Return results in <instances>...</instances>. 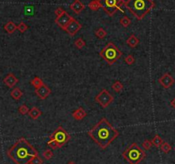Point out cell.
Instances as JSON below:
<instances>
[{
  "instance_id": "6da1fadb",
  "label": "cell",
  "mask_w": 175,
  "mask_h": 164,
  "mask_svg": "<svg viewBox=\"0 0 175 164\" xmlns=\"http://www.w3.org/2000/svg\"><path fill=\"white\" fill-rule=\"evenodd\" d=\"M119 131L108 122L106 118H102L90 131L88 135L93 142L103 150L108 147L119 136Z\"/></svg>"
},
{
  "instance_id": "7a4b0ae2",
  "label": "cell",
  "mask_w": 175,
  "mask_h": 164,
  "mask_svg": "<svg viewBox=\"0 0 175 164\" xmlns=\"http://www.w3.org/2000/svg\"><path fill=\"white\" fill-rule=\"evenodd\" d=\"M7 155L16 164H29L39 152L25 138H21L11 146Z\"/></svg>"
},
{
  "instance_id": "3957f363",
  "label": "cell",
  "mask_w": 175,
  "mask_h": 164,
  "mask_svg": "<svg viewBox=\"0 0 175 164\" xmlns=\"http://www.w3.org/2000/svg\"><path fill=\"white\" fill-rule=\"evenodd\" d=\"M123 5L137 20H143L156 6L153 0H127Z\"/></svg>"
},
{
  "instance_id": "277c9868",
  "label": "cell",
  "mask_w": 175,
  "mask_h": 164,
  "mask_svg": "<svg viewBox=\"0 0 175 164\" xmlns=\"http://www.w3.org/2000/svg\"><path fill=\"white\" fill-rule=\"evenodd\" d=\"M70 139H71V136L68 133V132L62 125H59L58 127L50 135L49 141L46 144L52 150H57L64 146Z\"/></svg>"
},
{
  "instance_id": "5b68a950",
  "label": "cell",
  "mask_w": 175,
  "mask_h": 164,
  "mask_svg": "<svg viewBox=\"0 0 175 164\" xmlns=\"http://www.w3.org/2000/svg\"><path fill=\"white\" fill-rule=\"evenodd\" d=\"M122 156L129 164H139L145 158L146 154L137 143H132L123 151Z\"/></svg>"
},
{
  "instance_id": "8992f818",
  "label": "cell",
  "mask_w": 175,
  "mask_h": 164,
  "mask_svg": "<svg viewBox=\"0 0 175 164\" xmlns=\"http://www.w3.org/2000/svg\"><path fill=\"white\" fill-rule=\"evenodd\" d=\"M99 55L108 65H113L122 57V52L113 42H109L100 51Z\"/></svg>"
},
{
  "instance_id": "52a82bcc",
  "label": "cell",
  "mask_w": 175,
  "mask_h": 164,
  "mask_svg": "<svg viewBox=\"0 0 175 164\" xmlns=\"http://www.w3.org/2000/svg\"><path fill=\"white\" fill-rule=\"evenodd\" d=\"M103 4V9L107 13L108 16H113L118 10L123 11L122 4L117 0H101Z\"/></svg>"
},
{
  "instance_id": "ba28073f",
  "label": "cell",
  "mask_w": 175,
  "mask_h": 164,
  "mask_svg": "<svg viewBox=\"0 0 175 164\" xmlns=\"http://www.w3.org/2000/svg\"><path fill=\"white\" fill-rule=\"evenodd\" d=\"M113 101H114V96L106 89H103L95 96V102L98 103L103 108L108 107Z\"/></svg>"
},
{
  "instance_id": "9c48e42d",
  "label": "cell",
  "mask_w": 175,
  "mask_h": 164,
  "mask_svg": "<svg viewBox=\"0 0 175 164\" xmlns=\"http://www.w3.org/2000/svg\"><path fill=\"white\" fill-rule=\"evenodd\" d=\"M74 17H72L68 12H64L62 15L57 16L56 19H55V22L58 25L59 27L62 29V30H65L66 28L68 27V25L69 24V22L72 21Z\"/></svg>"
},
{
  "instance_id": "30bf717a",
  "label": "cell",
  "mask_w": 175,
  "mask_h": 164,
  "mask_svg": "<svg viewBox=\"0 0 175 164\" xmlns=\"http://www.w3.org/2000/svg\"><path fill=\"white\" fill-rule=\"evenodd\" d=\"M81 28H82V25L76 19L73 18L72 21L69 22L68 27L66 28L65 31L68 33L70 36H74L81 29Z\"/></svg>"
},
{
  "instance_id": "8fae6325",
  "label": "cell",
  "mask_w": 175,
  "mask_h": 164,
  "mask_svg": "<svg viewBox=\"0 0 175 164\" xmlns=\"http://www.w3.org/2000/svg\"><path fill=\"white\" fill-rule=\"evenodd\" d=\"M159 83L164 88V89H169L171 88L174 83V77L169 74V73H164L159 79H158Z\"/></svg>"
},
{
  "instance_id": "7c38bea8",
  "label": "cell",
  "mask_w": 175,
  "mask_h": 164,
  "mask_svg": "<svg viewBox=\"0 0 175 164\" xmlns=\"http://www.w3.org/2000/svg\"><path fill=\"white\" fill-rule=\"evenodd\" d=\"M35 94L40 100H45L49 95L51 94V90L45 83L38 89H35Z\"/></svg>"
},
{
  "instance_id": "4fadbf2b",
  "label": "cell",
  "mask_w": 175,
  "mask_h": 164,
  "mask_svg": "<svg viewBox=\"0 0 175 164\" xmlns=\"http://www.w3.org/2000/svg\"><path fill=\"white\" fill-rule=\"evenodd\" d=\"M72 11H74L76 15L80 14L83 10H85L86 6L80 0H74L69 6Z\"/></svg>"
},
{
  "instance_id": "5bb4252c",
  "label": "cell",
  "mask_w": 175,
  "mask_h": 164,
  "mask_svg": "<svg viewBox=\"0 0 175 164\" xmlns=\"http://www.w3.org/2000/svg\"><path fill=\"white\" fill-rule=\"evenodd\" d=\"M4 84L9 87V88H14L16 83L18 82V78L13 74V73H9L4 78Z\"/></svg>"
},
{
  "instance_id": "9a60e30c",
  "label": "cell",
  "mask_w": 175,
  "mask_h": 164,
  "mask_svg": "<svg viewBox=\"0 0 175 164\" xmlns=\"http://www.w3.org/2000/svg\"><path fill=\"white\" fill-rule=\"evenodd\" d=\"M86 115H87V113L86 112V110L83 108V107H78L76 110H74L73 113H72V116H73V118L75 120H84L86 117Z\"/></svg>"
},
{
  "instance_id": "2e32d148",
  "label": "cell",
  "mask_w": 175,
  "mask_h": 164,
  "mask_svg": "<svg viewBox=\"0 0 175 164\" xmlns=\"http://www.w3.org/2000/svg\"><path fill=\"white\" fill-rule=\"evenodd\" d=\"M139 42H140L139 39L134 34L130 35L129 38L127 40V44L131 48H135L139 44Z\"/></svg>"
},
{
  "instance_id": "e0dca14e",
  "label": "cell",
  "mask_w": 175,
  "mask_h": 164,
  "mask_svg": "<svg viewBox=\"0 0 175 164\" xmlns=\"http://www.w3.org/2000/svg\"><path fill=\"white\" fill-rule=\"evenodd\" d=\"M28 115H29L30 118L32 120H38L39 117L42 115V112L39 110V108H38L37 107H32L29 110Z\"/></svg>"
},
{
  "instance_id": "ac0fdd59",
  "label": "cell",
  "mask_w": 175,
  "mask_h": 164,
  "mask_svg": "<svg viewBox=\"0 0 175 164\" xmlns=\"http://www.w3.org/2000/svg\"><path fill=\"white\" fill-rule=\"evenodd\" d=\"M88 7L93 11H97L99 9L103 8V4L101 0H92L88 4Z\"/></svg>"
},
{
  "instance_id": "d6986e66",
  "label": "cell",
  "mask_w": 175,
  "mask_h": 164,
  "mask_svg": "<svg viewBox=\"0 0 175 164\" xmlns=\"http://www.w3.org/2000/svg\"><path fill=\"white\" fill-rule=\"evenodd\" d=\"M4 30L6 31L8 34H13L15 31L17 29V26L12 21H8L5 25H4Z\"/></svg>"
},
{
  "instance_id": "ffe728a7",
  "label": "cell",
  "mask_w": 175,
  "mask_h": 164,
  "mask_svg": "<svg viewBox=\"0 0 175 164\" xmlns=\"http://www.w3.org/2000/svg\"><path fill=\"white\" fill-rule=\"evenodd\" d=\"M10 95H11V97H12L14 100L18 101V100H20V99L22 97L23 92L20 90L19 88H14V89L11 90V92H10Z\"/></svg>"
},
{
  "instance_id": "44dd1931",
  "label": "cell",
  "mask_w": 175,
  "mask_h": 164,
  "mask_svg": "<svg viewBox=\"0 0 175 164\" xmlns=\"http://www.w3.org/2000/svg\"><path fill=\"white\" fill-rule=\"evenodd\" d=\"M151 142H152L153 146H155L156 148H160L161 145L163 144L164 141L162 140V138L159 135H156V136L152 138Z\"/></svg>"
},
{
  "instance_id": "7402d4cb",
  "label": "cell",
  "mask_w": 175,
  "mask_h": 164,
  "mask_svg": "<svg viewBox=\"0 0 175 164\" xmlns=\"http://www.w3.org/2000/svg\"><path fill=\"white\" fill-rule=\"evenodd\" d=\"M112 89H113L114 91H115L117 93L121 92L124 89V85L122 84V82L120 81H115L112 84Z\"/></svg>"
},
{
  "instance_id": "603a6c76",
  "label": "cell",
  "mask_w": 175,
  "mask_h": 164,
  "mask_svg": "<svg viewBox=\"0 0 175 164\" xmlns=\"http://www.w3.org/2000/svg\"><path fill=\"white\" fill-rule=\"evenodd\" d=\"M31 84L35 88V89H38L39 88L40 86H42L44 84V82L43 80L39 77H35L33 80H31Z\"/></svg>"
},
{
  "instance_id": "cb8c5ba5",
  "label": "cell",
  "mask_w": 175,
  "mask_h": 164,
  "mask_svg": "<svg viewBox=\"0 0 175 164\" xmlns=\"http://www.w3.org/2000/svg\"><path fill=\"white\" fill-rule=\"evenodd\" d=\"M95 34H96L97 38L103 40L107 36V32L104 30L103 28H98L97 30L95 31Z\"/></svg>"
},
{
  "instance_id": "d4e9b609",
  "label": "cell",
  "mask_w": 175,
  "mask_h": 164,
  "mask_svg": "<svg viewBox=\"0 0 175 164\" xmlns=\"http://www.w3.org/2000/svg\"><path fill=\"white\" fill-rule=\"evenodd\" d=\"M120 25L122 26V27H124V28H127L130 24H131V19L127 16H124L123 17H121L120 19Z\"/></svg>"
},
{
  "instance_id": "484cf974",
  "label": "cell",
  "mask_w": 175,
  "mask_h": 164,
  "mask_svg": "<svg viewBox=\"0 0 175 164\" xmlns=\"http://www.w3.org/2000/svg\"><path fill=\"white\" fill-rule=\"evenodd\" d=\"M160 148H161V150H162L163 153H165V154L169 153V152L171 151V150H172L171 145L168 144V143H166V142H163V144L161 145Z\"/></svg>"
},
{
  "instance_id": "4316f807",
  "label": "cell",
  "mask_w": 175,
  "mask_h": 164,
  "mask_svg": "<svg viewBox=\"0 0 175 164\" xmlns=\"http://www.w3.org/2000/svg\"><path fill=\"white\" fill-rule=\"evenodd\" d=\"M74 46L78 49H82L86 47V41H84L82 38H78L74 41Z\"/></svg>"
},
{
  "instance_id": "83f0119b",
  "label": "cell",
  "mask_w": 175,
  "mask_h": 164,
  "mask_svg": "<svg viewBox=\"0 0 175 164\" xmlns=\"http://www.w3.org/2000/svg\"><path fill=\"white\" fill-rule=\"evenodd\" d=\"M29 110L30 109L28 108V107L27 105H25V104L21 105L19 108H18L19 113H21V114H22V115H25V114H27V113H29Z\"/></svg>"
},
{
  "instance_id": "f1b7e54d",
  "label": "cell",
  "mask_w": 175,
  "mask_h": 164,
  "mask_svg": "<svg viewBox=\"0 0 175 164\" xmlns=\"http://www.w3.org/2000/svg\"><path fill=\"white\" fill-rule=\"evenodd\" d=\"M28 25L23 21L20 22L19 24L17 25V30H19L21 33H25L26 31L28 30Z\"/></svg>"
},
{
  "instance_id": "f546056e",
  "label": "cell",
  "mask_w": 175,
  "mask_h": 164,
  "mask_svg": "<svg viewBox=\"0 0 175 164\" xmlns=\"http://www.w3.org/2000/svg\"><path fill=\"white\" fill-rule=\"evenodd\" d=\"M43 156H44V158L45 160H50L54 156V154H53V152L50 150H45L43 152Z\"/></svg>"
},
{
  "instance_id": "4dcf8cb0",
  "label": "cell",
  "mask_w": 175,
  "mask_h": 164,
  "mask_svg": "<svg viewBox=\"0 0 175 164\" xmlns=\"http://www.w3.org/2000/svg\"><path fill=\"white\" fill-rule=\"evenodd\" d=\"M124 61L126 62V64H128V65H132V64H134V62H135V59H134V57H133L132 55L129 54V55H127V57L125 58Z\"/></svg>"
},
{
  "instance_id": "1f68e13d",
  "label": "cell",
  "mask_w": 175,
  "mask_h": 164,
  "mask_svg": "<svg viewBox=\"0 0 175 164\" xmlns=\"http://www.w3.org/2000/svg\"><path fill=\"white\" fill-rule=\"evenodd\" d=\"M142 145H143L144 149H145V150H150V149H151V147L153 146L151 140H149V139H145V140L143 142Z\"/></svg>"
},
{
  "instance_id": "d6a6232c",
  "label": "cell",
  "mask_w": 175,
  "mask_h": 164,
  "mask_svg": "<svg viewBox=\"0 0 175 164\" xmlns=\"http://www.w3.org/2000/svg\"><path fill=\"white\" fill-rule=\"evenodd\" d=\"M43 163V160L39 157V155L35 156L34 158L32 159V161L30 162L29 164H42Z\"/></svg>"
},
{
  "instance_id": "836d02e7",
  "label": "cell",
  "mask_w": 175,
  "mask_h": 164,
  "mask_svg": "<svg viewBox=\"0 0 175 164\" xmlns=\"http://www.w3.org/2000/svg\"><path fill=\"white\" fill-rule=\"evenodd\" d=\"M64 12H65V10H63L62 8H61V7H58V8H57V9L55 10V14L57 15V16H59L62 15Z\"/></svg>"
},
{
  "instance_id": "e575fe53",
  "label": "cell",
  "mask_w": 175,
  "mask_h": 164,
  "mask_svg": "<svg viewBox=\"0 0 175 164\" xmlns=\"http://www.w3.org/2000/svg\"><path fill=\"white\" fill-rule=\"evenodd\" d=\"M171 106L175 109V98H174V99L172 100V102H171Z\"/></svg>"
},
{
  "instance_id": "d590c367",
  "label": "cell",
  "mask_w": 175,
  "mask_h": 164,
  "mask_svg": "<svg viewBox=\"0 0 175 164\" xmlns=\"http://www.w3.org/2000/svg\"><path fill=\"white\" fill-rule=\"evenodd\" d=\"M117 1H119L122 5H123V4H124V3H125V0H117Z\"/></svg>"
},
{
  "instance_id": "8d00e7d4",
  "label": "cell",
  "mask_w": 175,
  "mask_h": 164,
  "mask_svg": "<svg viewBox=\"0 0 175 164\" xmlns=\"http://www.w3.org/2000/svg\"><path fill=\"white\" fill-rule=\"evenodd\" d=\"M68 164H76V163H74V162H73V161H70L69 163H68Z\"/></svg>"
},
{
  "instance_id": "74e56055",
  "label": "cell",
  "mask_w": 175,
  "mask_h": 164,
  "mask_svg": "<svg viewBox=\"0 0 175 164\" xmlns=\"http://www.w3.org/2000/svg\"><path fill=\"white\" fill-rule=\"evenodd\" d=\"M174 150H175V148H174Z\"/></svg>"
}]
</instances>
